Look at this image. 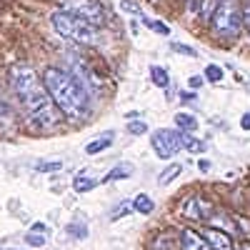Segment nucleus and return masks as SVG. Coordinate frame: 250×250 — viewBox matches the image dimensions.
<instances>
[{"mask_svg": "<svg viewBox=\"0 0 250 250\" xmlns=\"http://www.w3.org/2000/svg\"><path fill=\"white\" fill-rule=\"evenodd\" d=\"M10 88L25 120L35 130H50L60 123V110H55V103L50 100L48 90L40 85V80L33 68L15 65L10 70Z\"/></svg>", "mask_w": 250, "mask_h": 250, "instance_id": "f257e3e1", "label": "nucleus"}, {"mask_svg": "<svg viewBox=\"0 0 250 250\" xmlns=\"http://www.w3.org/2000/svg\"><path fill=\"white\" fill-rule=\"evenodd\" d=\"M43 88L48 90L55 108L73 120H80L88 115V90L83 88V83L73 78L68 70L60 68H48L43 73Z\"/></svg>", "mask_w": 250, "mask_h": 250, "instance_id": "f03ea898", "label": "nucleus"}, {"mask_svg": "<svg viewBox=\"0 0 250 250\" xmlns=\"http://www.w3.org/2000/svg\"><path fill=\"white\" fill-rule=\"evenodd\" d=\"M50 23L55 28L58 35L73 40V43H80V45H95L100 43V33L93 23H88V20H83L68 10H55L50 15Z\"/></svg>", "mask_w": 250, "mask_h": 250, "instance_id": "7ed1b4c3", "label": "nucleus"}, {"mask_svg": "<svg viewBox=\"0 0 250 250\" xmlns=\"http://www.w3.org/2000/svg\"><path fill=\"white\" fill-rule=\"evenodd\" d=\"M213 30L218 35H225V38L238 35V30H240V13H238V8L230 3V0H223V3L215 8V13H213Z\"/></svg>", "mask_w": 250, "mask_h": 250, "instance_id": "20e7f679", "label": "nucleus"}, {"mask_svg": "<svg viewBox=\"0 0 250 250\" xmlns=\"http://www.w3.org/2000/svg\"><path fill=\"white\" fill-rule=\"evenodd\" d=\"M153 150L160 160H170L175 153H180V143H178V130H158L150 138Z\"/></svg>", "mask_w": 250, "mask_h": 250, "instance_id": "39448f33", "label": "nucleus"}, {"mask_svg": "<svg viewBox=\"0 0 250 250\" xmlns=\"http://www.w3.org/2000/svg\"><path fill=\"white\" fill-rule=\"evenodd\" d=\"M62 5H65L68 13L88 20V23H93V25L103 23V8L95 3V0H62Z\"/></svg>", "mask_w": 250, "mask_h": 250, "instance_id": "423d86ee", "label": "nucleus"}, {"mask_svg": "<svg viewBox=\"0 0 250 250\" xmlns=\"http://www.w3.org/2000/svg\"><path fill=\"white\" fill-rule=\"evenodd\" d=\"M180 213L185 218H190V220H208L213 215V205L200 195H190V198H185L180 203Z\"/></svg>", "mask_w": 250, "mask_h": 250, "instance_id": "0eeeda50", "label": "nucleus"}, {"mask_svg": "<svg viewBox=\"0 0 250 250\" xmlns=\"http://www.w3.org/2000/svg\"><path fill=\"white\" fill-rule=\"evenodd\" d=\"M180 250H210L208 243L203 240V235H198L190 228H183L180 233Z\"/></svg>", "mask_w": 250, "mask_h": 250, "instance_id": "6e6552de", "label": "nucleus"}, {"mask_svg": "<svg viewBox=\"0 0 250 250\" xmlns=\"http://www.w3.org/2000/svg\"><path fill=\"white\" fill-rule=\"evenodd\" d=\"M203 240L208 243V248H213V250H230V238H228L225 233L220 230H213V228H208V230H203Z\"/></svg>", "mask_w": 250, "mask_h": 250, "instance_id": "1a4fd4ad", "label": "nucleus"}, {"mask_svg": "<svg viewBox=\"0 0 250 250\" xmlns=\"http://www.w3.org/2000/svg\"><path fill=\"white\" fill-rule=\"evenodd\" d=\"M178 143L183 145L188 153H203V150H205V143H203V140L193 138L190 133H183V130L178 133Z\"/></svg>", "mask_w": 250, "mask_h": 250, "instance_id": "9d476101", "label": "nucleus"}, {"mask_svg": "<svg viewBox=\"0 0 250 250\" xmlns=\"http://www.w3.org/2000/svg\"><path fill=\"white\" fill-rule=\"evenodd\" d=\"M110 143H113V133H105L103 138L88 143V145H85V153H88V155H98V153H103V150H108Z\"/></svg>", "mask_w": 250, "mask_h": 250, "instance_id": "9b49d317", "label": "nucleus"}, {"mask_svg": "<svg viewBox=\"0 0 250 250\" xmlns=\"http://www.w3.org/2000/svg\"><path fill=\"white\" fill-rule=\"evenodd\" d=\"M133 175V163H118L115 170L105 175V183H113V180H123V178H130Z\"/></svg>", "mask_w": 250, "mask_h": 250, "instance_id": "f8f14e48", "label": "nucleus"}, {"mask_svg": "<svg viewBox=\"0 0 250 250\" xmlns=\"http://www.w3.org/2000/svg\"><path fill=\"white\" fill-rule=\"evenodd\" d=\"M150 80L155 83L158 88H168L170 85V78H168V70L163 65H150Z\"/></svg>", "mask_w": 250, "mask_h": 250, "instance_id": "ddd939ff", "label": "nucleus"}, {"mask_svg": "<svg viewBox=\"0 0 250 250\" xmlns=\"http://www.w3.org/2000/svg\"><path fill=\"white\" fill-rule=\"evenodd\" d=\"M180 173H183V165H180V163H173V165H168V168L158 175V183H160V185H168V183H173Z\"/></svg>", "mask_w": 250, "mask_h": 250, "instance_id": "4468645a", "label": "nucleus"}, {"mask_svg": "<svg viewBox=\"0 0 250 250\" xmlns=\"http://www.w3.org/2000/svg\"><path fill=\"white\" fill-rule=\"evenodd\" d=\"M65 230H68V235H70L73 240H85V238H88V225H85V223L73 220V223L65 228Z\"/></svg>", "mask_w": 250, "mask_h": 250, "instance_id": "2eb2a0df", "label": "nucleus"}, {"mask_svg": "<svg viewBox=\"0 0 250 250\" xmlns=\"http://www.w3.org/2000/svg\"><path fill=\"white\" fill-rule=\"evenodd\" d=\"M175 125H178L183 133H188V130H195L198 120H195L193 115H188V113H178V115H175Z\"/></svg>", "mask_w": 250, "mask_h": 250, "instance_id": "dca6fc26", "label": "nucleus"}, {"mask_svg": "<svg viewBox=\"0 0 250 250\" xmlns=\"http://www.w3.org/2000/svg\"><path fill=\"white\" fill-rule=\"evenodd\" d=\"M133 208L138 213H143V215H148V213H153V200L148 198V195H135V200H133Z\"/></svg>", "mask_w": 250, "mask_h": 250, "instance_id": "f3484780", "label": "nucleus"}, {"mask_svg": "<svg viewBox=\"0 0 250 250\" xmlns=\"http://www.w3.org/2000/svg\"><path fill=\"white\" fill-rule=\"evenodd\" d=\"M95 185H98V180L95 178H85V175H78L73 180V188H75L78 193H88V190H93Z\"/></svg>", "mask_w": 250, "mask_h": 250, "instance_id": "a211bd4d", "label": "nucleus"}, {"mask_svg": "<svg viewBox=\"0 0 250 250\" xmlns=\"http://www.w3.org/2000/svg\"><path fill=\"white\" fill-rule=\"evenodd\" d=\"M55 170H62L60 160H40L38 163V173H55Z\"/></svg>", "mask_w": 250, "mask_h": 250, "instance_id": "6ab92c4d", "label": "nucleus"}, {"mask_svg": "<svg viewBox=\"0 0 250 250\" xmlns=\"http://www.w3.org/2000/svg\"><path fill=\"white\" fill-rule=\"evenodd\" d=\"M143 23L148 25V28H153V33H158V35H170V28L165 25V23H158V20H148V18H143Z\"/></svg>", "mask_w": 250, "mask_h": 250, "instance_id": "aec40b11", "label": "nucleus"}, {"mask_svg": "<svg viewBox=\"0 0 250 250\" xmlns=\"http://www.w3.org/2000/svg\"><path fill=\"white\" fill-rule=\"evenodd\" d=\"M128 133H130V135H145V133H148V123H143V120L130 123V125H128Z\"/></svg>", "mask_w": 250, "mask_h": 250, "instance_id": "412c9836", "label": "nucleus"}, {"mask_svg": "<svg viewBox=\"0 0 250 250\" xmlns=\"http://www.w3.org/2000/svg\"><path fill=\"white\" fill-rule=\"evenodd\" d=\"M205 78H208V80H213V83L223 80V70H220V65H208V68H205Z\"/></svg>", "mask_w": 250, "mask_h": 250, "instance_id": "4be33fe9", "label": "nucleus"}, {"mask_svg": "<svg viewBox=\"0 0 250 250\" xmlns=\"http://www.w3.org/2000/svg\"><path fill=\"white\" fill-rule=\"evenodd\" d=\"M25 243L33 245V248H43V245H45V235H40V233H28V235H25Z\"/></svg>", "mask_w": 250, "mask_h": 250, "instance_id": "5701e85b", "label": "nucleus"}, {"mask_svg": "<svg viewBox=\"0 0 250 250\" xmlns=\"http://www.w3.org/2000/svg\"><path fill=\"white\" fill-rule=\"evenodd\" d=\"M130 213V203H120L118 208H115V213H110V220H118V218H125Z\"/></svg>", "mask_w": 250, "mask_h": 250, "instance_id": "b1692460", "label": "nucleus"}, {"mask_svg": "<svg viewBox=\"0 0 250 250\" xmlns=\"http://www.w3.org/2000/svg\"><path fill=\"white\" fill-rule=\"evenodd\" d=\"M170 248H173V240L168 235H163V238H158L153 243V250H170Z\"/></svg>", "mask_w": 250, "mask_h": 250, "instance_id": "393cba45", "label": "nucleus"}, {"mask_svg": "<svg viewBox=\"0 0 250 250\" xmlns=\"http://www.w3.org/2000/svg\"><path fill=\"white\" fill-rule=\"evenodd\" d=\"M120 8H123L125 13H130V15H140V8L133 3V0H120Z\"/></svg>", "mask_w": 250, "mask_h": 250, "instance_id": "a878e982", "label": "nucleus"}, {"mask_svg": "<svg viewBox=\"0 0 250 250\" xmlns=\"http://www.w3.org/2000/svg\"><path fill=\"white\" fill-rule=\"evenodd\" d=\"M173 50H175V53H183V55H188V58H198V53H195L190 45H180V43H175Z\"/></svg>", "mask_w": 250, "mask_h": 250, "instance_id": "bb28decb", "label": "nucleus"}, {"mask_svg": "<svg viewBox=\"0 0 250 250\" xmlns=\"http://www.w3.org/2000/svg\"><path fill=\"white\" fill-rule=\"evenodd\" d=\"M30 230H33V233H40V235H45V233H48V225H45V223H33Z\"/></svg>", "mask_w": 250, "mask_h": 250, "instance_id": "cd10ccee", "label": "nucleus"}, {"mask_svg": "<svg viewBox=\"0 0 250 250\" xmlns=\"http://www.w3.org/2000/svg\"><path fill=\"white\" fill-rule=\"evenodd\" d=\"M188 83H190V88H195V90H198V88H203V78H200V75H193Z\"/></svg>", "mask_w": 250, "mask_h": 250, "instance_id": "c85d7f7f", "label": "nucleus"}, {"mask_svg": "<svg viewBox=\"0 0 250 250\" xmlns=\"http://www.w3.org/2000/svg\"><path fill=\"white\" fill-rule=\"evenodd\" d=\"M243 130H250V113L243 118Z\"/></svg>", "mask_w": 250, "mask_h": 250, "instance_id": "c756f323", "label": "nucleus"}, {"mask_svg": "<svg viewBox=\"0 0 250 250\" xmlns=\"http://www.w3.org/2000/svg\"><path fill=\"white\" fill-rule=\"evenodd\" d=\"M198 168H200V170H208V168H210V163H208V160H200Z\"/></svg>", "mask_w": 250, "mask_h": 250, "instance_id": "7c9ffc66", "label": "nucleus"}, {"mask_svg": "<svg viewBox=\"0 0 250 250\" xmlns=\"http://www.w3.org/2000/svg\"><path fill=\"white\" fill-rule=\"evenodd\" d=\"M245 20H248V25H250V5H248V10H245Z\"/></svg>", "mask_w": 250, "mask_h": 250, "instance_id": "2f4dec72", "label": "nucleus"}, {"mask_svg": "<svg viewBox=\"0 0 250 250\" xmlns=\"http://www.w3.org/2000/svg\"><path fill=\"white\" fill-rule=\"evenodd\" d=\"M240 250H250V245H243V248H240Z\"/></svg>", "mask_w": 250, "mask_h": 250, "instance_id": "473e14b6", "label": "nucleus"}, {"mask_svg": "<svg viewBox=\"0 0 250 250\" xmlns=\"http://www.w3.org/2000/svg\"><path fill=\"white\" fill-rule=\"evenodd\" d=\"M0 250H15V248H0Z\"/></svg>", "mask_w": 250, "mask_h": 250, "instance_id": "72a5a7b5", "label": "nucleus"}]
</instances>
